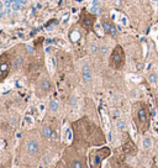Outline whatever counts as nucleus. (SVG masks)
Returning <instances> with one entry per match:
<instances>
[{"mask_svg":"<svg viewBox=\"0 0 158 168\" xmlns=\"http://www.w3.org/2000/svg\"><path fill=\"white\" fill-rule=\"evenodd\" d=\"M43 135H45V137H47V138H52V137L55 136L53 130H52L49 126H46V127L43 128Z\"/></svg>","mask_w":158,"mask_h":168,"instance_id":"nucleus-9","label":"nucleus"},{"mask_svg":"<svg viewBox=\"0 0 158 168\" xmlns=\"http://www.w3.org/2000/svg\"><path fill=\"white\" fill-rule=\"evenodd\" d=\"M98 2H99V0H94V2H93V5L96 6V5H98Z\"/></svg>","mask_w":158,"mask_h":168,"instance_id":"nucleus-16","label":"nucleus"},{"mask_svg":"<svg viewBox=\"0 0 158 168\" xmlns=\"http://www.w3.org/2000/svg\"><path fill=\"white\" fill-rule=\"evenodd\" d=\"M148 82H150L151 84H156V83L158 82V75H157L156 72H151V73L148 74Z\"/></svg>","mask_w":158,"mask_h":168,"instance_id":"nucleus-11","label":"nucleus"},{"mask_svg":"<svg viewBox=\"0 0 158 168\" xmlns=\"http://www.w3.org/2000/svg\"><path fill=\"white\" fill-rule=\"evenodd\" d=\"M142 146H143V148H146V150L151 148V146H152V140L150 137H143V140H142Z\"/></svg>","mask_w":158,"mask_h":168,"instance_id":"nucleus-10","label":"nucleus"},{"mask_svg":"<svg viewBox=\"0 0 158 168\" xmlns=\"http://www.w3.org/2000/svg\"><path fill=\"white\" fill-rule=\"evenodd\" d=\"M116 126H117V130L124 131L125 128H126V122H125V120L118 119V120H117V122H116Z\"/></svg>","mask_w":158,"mask_h":168,"instance_id":"nucleus-12","label":"nucleus"},{"mask_svg":"<svg viewBox=\"0 0 158 168\" xmlns=\"http://www.w3.org/2000/svg\"><path fill=\"white\" fill-rule=\"evenodd\" d=\"M103 27H104V31L106 32V33L111 35L112 37H114V36H116V33H117L116 27L114 26V25H112L109 20H103Z\"/></svg>","mask_w":158,"mask_h":168,"instance_id":"nucleus-6","label":"nucleus"},{"mask_svg":"<svg viewBox=\"0 0 158 168\" xmlns=\"http://www.w3.org/2000/svg\"><path fill=\"white\" fill-rule=\"evenodd\" d=\"M153 2H158V0H153Z\"/></svg>","mask_w":158,"mask_h":168,"instance_id":"nucleus-17","label":"nucleus"},{"mask_svg":"<svg viewBox=\"0 0 158 168\" xmlns=\"http://www.w3.org/2000/svg\"><path fill=\"white\" fill-rule=\"evenodd\" d=\"M64 158L67 161L68 168H88L84 153L79 154V150L67 148L64 151Z\"/></svg>","mask_w":158,"mask_h":168,"instance_id":"nucleus-3","label":"nucleus"},{"mask_svg":"<svg viewBox=\"0 0 158 168\" xmlns=\"http://www.w3.org/2000/svg\"><path fill=\"white\" fill-rule=\"evenodd\" d=\"M109 63H110V67L114 68V69L118 71V69L124 68V66H125V52H124V48L120 45H117L111 52Z\"/></svg>","mask_w":158,"mask_h":168,"instance_id":"nucleus-4","label":"nucleus"},{"mask_svg":"<svg viewBox=\"0 0 158 168\" xmlns=\"http://www.w3.org/2000/svg\"><path fill=\"white\" fill-rule=\"evenodd\" d=\"M83 78L85 82L91 81V69H90V66H88V64H85L83 67Z\"/></svg>","mask_w":158,"mask_h":168,"instance_id":"nucleus-8","label":"nucleus"},{"mask_svg":"<svg viewBox=\"0 0 158 168\" xmlns=\"http://www.w3.org/2000/svg\"><path fill=\"white\" fill-rule=\"evenodd\" d=\"M137 146L136 144L134 142V140L130 137V135L126 134V138L122 144V152L124 154H126V156H135V154L137 153Z\"/></svg>","mask_w":158,"mask_h":168,"instance_id":"nucleus-5","label":"nucleus"},{"mask_svg":"<svg viewBox=\"0 0 158 168\" xmlns=\"http://www.w3.org/2000/svg\"><path fill=\"white\" fill-rule=\"evenodd\" d=\"M40 85H41V88H42L43 90H46V92H47V90H49V88H51L49 82H48V81H46V79H45V81H42Z\"/></svg>","mask_w":158,"mask_h":168,"instance_id":"nucleus-13","label":"nucleus"},{"mask_svg":"<svg viewBox=\"0 0 158 168\" xmlns=\"http://www.w3.org/2000/svg\"><path fill=\"white\" fill-rule=\"evenodd\" d=\"M21 62H22V58H17V59H16V63H15V67L19 66V63L21 64Z\"/></svg>","mask_w":158,"mask_h":168,"instance_id":"nucleus-15","label":"nucleus"},{"mask_svg":"<svg viewBox=\"0 0 158 168\" xmlns=\"http://www.w3.org/2000/svg\"><path fill=\"white\" fill-rule=\"evenodd\" d=\"M111 154V150L108 146H103L100 148L91 150L89 152V167L90 168H101L103 161L106 160Z\"/></svg>","mask_w":158,"mask_h":168,"instance_id":"nucleus-2","label":"nucleus"},{"mask_svg":"<svg viewBox=\"0 0 158 168\" xmlns=\"http://www.w3.org/2000/svg\"><path fill=\"white\" fill-rule=\"evenodd\" d=\"M132 119L140 134H146L151 126L150 106L144 101H137L132 106Z\"/></svg>","mask_w":158,"mask_h":168,"instance_id":"nucleus-1","label":"nucleus"},{"mask_svg":"<svg viewBox=\"0 0 158 168\" xmlns=\"http://www.w3.org/2000/svg\"><path fill=\"white\" fill-rule=\"evenodd\" d=\"M40 151V145L36 140H30L29 144H27V152L30 154H36Z\"/></svg>","mask_w":158,"mask_h":168,"instance_id":"nucleus-7","label":"nucleus"},{"mask_svg":"<svg viewBox=\"0 0 158 168\" xmlns=\"http://www.w3.org/2000/svg\"><path fill=\"white\" fill-rule=\"evenodd\" d=\"M49 109H51L52 111H57V110H58V104H57L55 100H52V101L49 103Z\"/></svg>","mask_w":158,"mask_h":168,"instance_id":"nucleus-14","label":"nucleus"}]
</instances>
